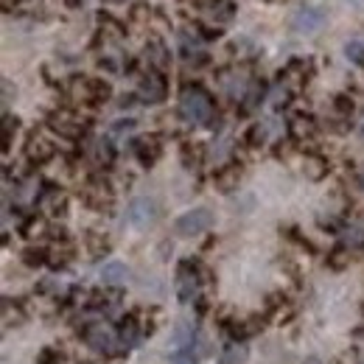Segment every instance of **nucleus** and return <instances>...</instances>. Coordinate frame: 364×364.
<instances>
[{
    "instance_id": "1",
    "label": "nucleus",
    "mask_w": 364,
    "mask_h": 364,
    "mask_svg": "<svg viewBox=\"0 0 364 364\" xmlns=\"http://www.w3.org/2000/svg\"><path fill=\"white\" fill-rule=\"evenodd\" d=\"M177 112L188 127H205V129H219V109L213 95L202 85H185L180 90V104Z\"/></svg>"
},
{
    "instance_id": "2",
    "label": "nucleus",
    "mask_w": 364,
    "mask_h": 364,
    "mask_svg": "<svg viewBox=\"0 0 364 364\" xmlns=\"http://www.w3.org/2000/svg\"><path fill=\"white\" fill-rule=\"evenodd\" d=\"M76 336L90 348L95 356H121V345H118V333H115V325L104 322V319H92L85 317L76 322Z\"/></svg>"
},
{
    "instance_id": "3",
    "label": "nucleus",
    "mask_w": 364,
    "mask_h": 364,
    "mask_svg": "<svg viewBox=\"0 0 364 364\" xmlns=\"http://www.w3.org/2000/svg\"><path fill=\"white\" fill-rule=\"evenodd\" d=\"M48 132L59 137V140H68V143H85L90 140V121H85L76 109H68V107H56L50 109L46 118Z\"/></svg>"
},
{
    "instance_id": "4",
    "label": "nucleus",
    "mask_w": 364,
    "mask_h": 364,
    "mask_svg": "<svg viewBox=\"0 0 364 364\" xmlns=\"http://www.w3.org/2000/svg\"><path fill=\"white\" fill-rule=\"evenodd\" d=\"M68 98L73 104H79L82 109H98L101 104H107L112 98V87H109V82L95 79V76H70Z\"/></svg>"
},
{
    "instance_id": "5",
    "label": "nucleus",
    "mask_w": 364,
    "mask_h": 364,
    "mask_svg": "<svg viewBox=\"0 0 364 364\" xmlns=\"http://www.w3.org/2000/svg\"><path fill=\"white\" fill-rule=\"evenodd\" d=\"M157 219H160V205H157V199H151V196H135V199L127 205V213H124V222L135 230L154 228Z\"/></svg>"
},
{
    "instance_id": "6",
    "label": "nucleus",
    "mask_w": 364,
    "mask_h": 364,
    "mask_svg": "<svg viewBox=\"0 0 364 364\" xmlns=\"http://www.w3.org/2000/svg\"><path fill=\"white\" fill-rule=\"evenodd\" d=\"M174 291H177V300L182 306H191L202 297V280L193 269L191 258H185L177 264V274H174Z\"/></svg>"
},
{
    "instance_id": "7",
    "label": "nucleus",
    "mask_w": 364,
    "mask_h": 364,
    "mask_svg": "<svg viewBox=\"0 0 364 364\" xmlns=\"http://www.w3.org/2000/svg\"><path fill=\"white\" fill-rule=\"evenodd\" d=\"M163 149H166V135H160V132L137 135L129 140V151L143 168H151L163 157Z\"/></svg>"
},
{
    "instance_id": "8",
    "label": "nucleus",
    "mask_w": 364,
    "mask_h": 364,
    "mask_svg": "<svg viewBox=\"0 0 364 364\" xmlns=\"http://www.w3.org/2000/svg\"><path fill=\"white\" fill-rule=\"evenodd\" d=\"M213 222H216V216H213L210 208H193V210H185L182 216H177L174 232L180 238H196V235H202V232L213 228Z\"/></svg>"
},
{
    "instance_id": "9",
    "label": "nucleus",
    "mask_w": 364,
    "mask_h": 364,
    "mask_svg": "<svg viewBox=\"0 0 364 364\" xmlns=\"http://www.w3.org/2000/svg\"><path fill=\"white\" fill-rule=\"evenodd\" d=\"M166 95H168V82H166V76H163L160 70H151V68H149V70L140 76V82H137V98H140L143 104H163Z\"/></svg>"
},
{
    "instance_id": "10",
    "label": "nucleus",
    "mask_w": 364,
    "mask_h": 364,
    "mask_svg": "<svg viewBox=\"0 0 364 364\" xmlns=\"http://www.w3.org/2000/svg\"><path fill=\"white\" fill-rule=\"evenodd\" d=\"M115 333H118V345H121V356L129 353L137 342L143 339V317L140 311H129L115 322Z\"/></svg>"
},
{
    "instance_id": "11",
    "label": "nucleus",
    "mask_w": 364,
    "mask_h": 364,
    "mask_svg": "<svg viewBox=\"0 0 364 364\" xmlns=\"http://www.w3.org/2000/svg\"><path fill=\"white\" fill-rule=\"evenodd\" d=\"M23 154H26L28 166L40 168V166H46V163H50L56 157V143L48 135H43V132H31L28 140H26V151Z\"/></svg>"
},
{
    "instance_id": "12",
    "label": "nucleus",
    "mask_w": 364,
    "mask_h": 364,
    "mask_svg": "<svg viewBox=\"0 0 364 364\" xmlns=\"http://www.w3.org/2000/svg\"><path fill=\"white\" fill-rule=\"evenodd\" d=\"M325 23H328V14L319 6H300L291 14V31L297 34H317Z\"/></svg>"
},
{
    "instance_id": "13",
    "label": "nucleus",
    "mask_w": 364,
    "mask_h": 364,
    "mask_svg": "<svg viewBox=\"0 0 364 364\" xmlns=\"http://www.w3.org/2000/svg\"><path fill=\"white\" fill-rule=\"evenodd\" d=\"M241 177H244V160L232 157L225 166L216 168V174H213V188H216L219 193H232V191L238 188Z\"/></svg>"
},
{
    "instance_id": "14",
    "label": "nucleus",
    "mask_w": 364,
    "mask_h": 364,
    "mask_svg": "<svg viewBox=\"0 0 364 364\" xmlns=\"http://www.w3.org/2000/svg\"><path fill=\"white\" fill-rule=\"evenodd\" d=\"M196 6L202 9V14L208 17L210 26H228L230 20L235 17V6L230 0H196Z\"/></svg>"
},
{
    "instance_id": "15",
    "label": "nucleus",
    "mask_w": 364,
    "mask_h": 364,
    "mask_svg": "<svg viewBox=\"0 0 364 364\" xmlns=\"http://www.w3.org/2000/svg\"><path fill=\"white\" fill-rule=\"evenodd\" d=\"M90 149V157L92 163L98 166V171H104V168H112L115 166V157H118V151H115V143H112V137H95V140H85Z\"/></svg>"
},
{
    "instance_id": "16",
    "label": "nucleus",
    "mask_w": 364,
    "mask_h": 364,
    "mask_svg": "<svg viewBox=\"0 0 364 364\" xmlns=\"http://www.w3.org/2000/svg\"><path fill=\"white\" fill-rule=\"evenodd\" d=\"M143 59L149 62V68H151V70H160V73H166V70L171 68V50H168V46H166L163 40H157V37L146 43Z\"/></svg>"
},
{
    "instance_id": "17",
    "label": "nucleus",
    "mask_w": 364,
    "mask_h": 364,
    "mask_svg": "<svg viewBox=\"0 0 364 364\" xmlns=\"http://www.w3.org/2000/svg\"><path fill=\"white\" fill-rule=\"evenodd\" d=\"M267 98H269V87H267L264 82L252 79L250 90H247V95H244V98H241V104H238V115H252V112H255Z\"/></svg>"
},
{
    "instance_id": "18",
    "label": "nucleus",
    "mask_w": 364,
    "mask_h": 364,
    "mask_svg": "<svg viewBox=\"0 0 364 364\" xmlns=\"http://www.w3.org/2000/svg\"><path fill=\"white\" fill-rule=\"evenodd\" d=\"M359 109H362V104H359V95L356 92H339L336 98H333V115L336 118H342V121H348V124H353V118L359 115Z\"/></svg>"
},
{
    "instance_id": "19",
    "label": "nucleus",
    "mask_w": 364,
    "mask_h": 364,
    "mask_svg": "<svg viewBox=\"0 0 364 364\" xmlns=\"http://www.w3.org/2000/svg\"><path fill=\"white\" fill-rule=\"evenodd\" d=\"M319 124L311 118V115H294L291 121H289V137H294L297 143H306V140H311V137L317 135Z\"/></svg>"
},
{
    "instance_id": "20",
    "label": "nucleus",
    "mask_w": 364,
    "mask_h": 364,
    "mask_svg": "<svg viewBox=\"0 0 364 364\" xmlns=\"http://www.w3.org/2000/svg\"><path fill=\"white\" fill-rule=\"evenodd\" d=\"M180 160L188 171H199V168L205 166V160H208V151H205V146H202V143L185 140V143H182V149H180Z\"/></svg>"
},
{
    "instance_id": "21",
    "label": "nucleus",
    "mask_w": 364,
    "mask_h": 364,
    "mask_svg": "<svg viewBox=\"0 0 364 364\" xmlns=\"http://www.w3.org/2000/svg\"><path fill=\"white\" fill-rule=\"evenodd\" d=\"M129 267L127 264H121V261H107L104 267H101V283L104 286H112V289H121V286H127V280H129Z\"/></svg>"
},
{
    "instance_id": "22",
    "label": "nucleus",
    "mask_w": 364,
    "mask_h": 364,
    "mask_svg": "<svg viewBox=\"0 0 364 364\" xmlns=\"http://www.w3.org/2000/svg\"><path fill=\"white\" fill-rule=\"evenodd\" d=\"M196 325L191 322V319H177L174 322V331H171V345H174V350L177 348H193L196 345Z\"/></svg>"
},
{
    "instance_id": "23",
    "label": "nucleus",
    "mask_w": 364,
    "mask_h": 364,
    "mask_svg": "<svg viewBox=\"0 0 364 364\" xmlns=\"http://www.w3.org/2000/svg\"><path fill=\"white\" fill-rule=\"evenodd\" d=\"M85 247H87L92 261H104V258L112 252V241H109L104 232H95V230H90V232L85 235Z\"/></svg>"
},
{
    "instance_id": "24",
    "label": "nucleus",
    "mask_w": 364,
    "mask_h": 364,
    "mask_svg": "<svg viewBox=\"0 0 364 364\" xmlns=\"http://www.w3.org/2000/svg\"><path fill=\"white\" fill-rule=\"evenodd\" d=\"M73 258H76L73 241H70V244H56V247H50V261H48V267H50L53 272H62V269H68V267L73 264Z\"/></svg>"
},
{
    "instance_id": "25",
    "label": "nucleus",
    "mask_w": 364,
    "mask_h": 364,
    "mask_svg": "<svg viewBox=\"0 0 364 364\" xmlns=\"http://www.w3.org/2000/svg\"><path fill=\"white\" fill-rule=\"evenodd\" d=\"M20 258H23V264H26L28 269H40V267H48L50 250H48L46 244H28V247L20 252Z\"/></svg>"
},
{
    "instance_id": "26",
    "label": "nucleus",
    "mask_w": 364,
    "mask_h": 364,
    "mask_svg": "<svg viewBox=\"0 0 364 364\" xmlns=\"http://www.w3.org/2000/svg\"><path fill=\"white\" fill-rule=\"evenodd\" d=\"M267 124H250L247 129H244V135H241V146L247 149V151H255V149H261L264 143H267Z\"/></svg>"
},
{
    "instance_id": "27",
    "label": "nucleus",
    "mask_w": 364,
    "mask_h": 364,
    "mask_svg": "<svg viewBox=\"0 0 364 364\" xmlns=\"http://www.w3.org/2000/svg\"><path fill=\"white\" fill-rule=\"evenodd\" d=\"M328 171H331V163H328L325 154H319V151H309L306 154V174L311 180H322Z\"/></svg>"
},
{
    "instance_id": "28",
    "label": "nucleus",
    "mask_w": 364,
    "mask_h": 364,
    "mask_svg": "<svg viewBox=\"0 0 364 364\" xmlns=\"http://www.w3.org/2000/svg\"><path fill=\"white\" fill-rule=\"evenodd\" d=\"M247 362V345L241 342H228L219 350V364H244Z\"/></svg>"
},
{
    "instance_id": "29",
    "label": "nucleus",
    "mask_w": 364,
    "mask_h": 364,
    "mask_svg": "<svg viewBox=\"0 0 364 364\" xmlns=\"http://www.w3.org/2000/svg\"><path fill=\"white\" fill-rule=\"evenodd\" d=\"M291 95H294V90H291L289 85H283V82H277L274 87H269V98H267V101L272 104V109H277V112H280V109H286V107H289V101H291Z\"/></svg>"
},
{
    "instance_id": "30",
    "label": "nucleus",
    "mask_w": 364,
    "mask_h": 364,
    "mask_svg": "<svg viewBox=\"0 0 364 364\" xmlns=\"http://www.w3.org/2000/svg\"><path fill=\"white\" fill-rule=\"evenodd\" d=\"M325 264H328L331 269H345V267L350 264V250H348L345 244H336V247H333V250L328 252Z\"/></svg>"
},
{
    "instance_id": "31",
    "label": "nucleus",
    "mask_w": 364,
    "mask_h": 364,
    "mask_svg": "<svg viewBox=\"0 0 364 364\" xmlns=\"http://www.w3.org/2000/svg\"><path fill=\"white\" fill-rule=\"evenodd\" d=\"M345 56H348L353 65H362L364 68V40L362 37H353L350 43H345Z\"/></svg>"
},
{
    "instance_id": "32",
    "label": "nucleus",
    "mask_w": 364,
    "mask_h": 364,
    "mask_svg": "<svg viewBox=\"0 0 364 364\" xmlns=\"http://www.w3.org/2000/svg\"><path fill=\"white\" fill-rule=\"evenodd\" d=\"M199 362V353H196V345L193 348H177L171 353V364H196Z\"/></svg>"
},
{
    "instance_id": "33",
    "label": "nucleus",
    "mask_w": 364,
    "mask_h": 364,
    "mask_svg": "<svg viewBox=\"0 0 364 364\" xmlns=\"http://www.w3.org/2000/svg\"><path fill=\"white\" fill-rule=\"evenodd\" d=\"M135 121L132 118H121V121H115L112 127H109V137L115 140V137H127V135H132L135 132Z\"/></svg>"
},
{
    "instance_id": "34",
    "label": "nucleus",
    "mask_w": 364,
    "mask_h": 364,
    "mask_svg": "<svg viewBox=\"0 0 364 364\" xmlns=\"http://www.w3.org/2000/svg\"><path fill=\"white\" fill-rule=\"evenodd\" d=\"M37 364H65V350L62 348H43Z\"/></svg>"
},
{
    "instance_id": "35",
    "label": "nucleus",
    "mask_w": 364,
    "mask_h": 364,
    "mask_svg": "<svg viewBox=\"0 0 364 364\" xmlns=\"http://www.w3.org/2000/svg\"><path fill=\"white\" fill-rule=\"evenodd\" d=\"M37 294H46V297H56V300H59V294H62V283H56L53 277H48V280H40V286H37Z\"/></svg>"
},
{
    "instance_id": "36",
    "label": "nucleus",
    "mask_w": 364,
    "mask_h": 364,
    "mask_svg": "<svg viewBox=\"0 0 364 364\" xmlns=\"http://www.w3.org/2000/svg\"><path fill=\"white\" fill-rule=\"evenodd\" d=\"M191 264H193V269H196V274H199L202 286H213V269H210L208 264H202L199 258H191Z\"/></svg>"
},
{
    "instance_id": "37",
    "label": "nucleus",
    "mask_w": 364,
    "mask_h": 364,
    "mask_svg": "<svg viewBox=\"0 0 364 364\" xmlns=\"http://www.w3.org/2000/svg\"><path fill=\"white\" fill-rule=\"evenodd\" d=\"M151 17V9L146 6V3H135L132 6V20H137V23H146Z\"/></svg>"
},
{
    "instance_id": "38",
    "label": "nucleus",
    "mask_w": 364,
    "mask_h": 364,
    "mask_svg": "<svg viewBox=\"0 0 364 364\" xmlns=\"http://www.w3.org/2000/svg\"><path fill=\"white\" fill-rule=\"evenodd\" d=\"M154 331H157V311H151V314L143 317V336H151Z\"/></svg>"
},
{
    "instance_id": "39",
    "label": "nucleus",
    "mask_w": 364,
    "mask_h": 364,
    "mask_svg": "<svg viewBox=\"0 0 364 364\" xmlns=\"http://www.w3.org/2000/svg\"><path fill=\"white\" fill-rule=\"evenodd\" d=\"M193 309H196V317H205V314H210V300L208 297H199L193 303Z\"/></svg>"
},
{
    "instance_id": "40",
    "label": "nucleus",
    "mask_w": 364,
    "mask_h": 364,
    "mask_svg": "<svg viewBox=\"0 0 364 364\" xmlns=\"http://www.w3.org/2000/svg\"><path fill=\"white\" fill-rule=\"evenodd\" d=\"M137 101H140V98H137V92L135 95H121V98H118V107H121V109H132Z\"/></svg>"
},
{
    "instance_id": "41",
    "label": "nucleus",
    "mask_w": 364,
    "mask_h": 364,
    "mask_svg": "<svg viewBox=\"0 0 364 364\" xmlns=\"http://www.w3.org/2000/svg\"><path fill=\"white\" fill-rule=\"evenodd\" d=\"M9 104H11V82L3 79V109L9 112Z\"/></svg>"
},
{
    "instance_id": "42",
    "label": "nucleus",
    "mask_w": 364,
    "mask_h": 364,
    "mask_svg": "<svg viewBox=\"0 0 364 364\" xmlns=\"http://www.w3.org/2000/svg\"><path fill=\"white\" fill-rule=\"evenodd\" d=\"M356 182H359V188L364 191V166L359 168V171H356Z\"/></svg>"
},
{
    "instance_id": "43",
    "label": "nucleus",
    "mask_w": 364,
    "mask_h": 364,
    "mask_svg": "<svg viewBox=\"0 0 364 364\" xmlns=\"http://www.w3.org/2000/svg\"><path fill=\"white\" fill-rule=\"evenodd\" d=\"M362 250H364V241H362Z\"/></svg>"
}]
</instances>
